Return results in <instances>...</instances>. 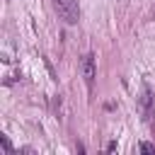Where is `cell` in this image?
Returning a JSON list of instances; mask_svg holds the SVG:
<instances>
[{
    "label": "cell",
    "instance_id": "cell-1",
    "mask_svg": "<svg viewBox=\"0 0 155 155\" xmlns=\"http://www.w3.org/2000/svg\"><path fill=\"white\" fill-rule=\"evenodd\" d=\"M53 10L65 24H78L80 19V5L78 0H53Z\"/></svg>",
    "mask_w": 155,
    "mask_h": 155
},
{
    "label": "cell",
    "instance_id": "cell-2",
    "mask_svg": "<svg viewBox=\"0 0 155 155\" xmlns=\"http://www.w3.org/2000/svg\"><path fill=\"white\" fill-rule=\"evenodd\" d=\"M138 111H140V119L145 124H150L153 116H155V94H153V90L148 85L143 87V92L138 97Z\"/></svg>",
    "mask_w": 155,
    "mask_h": 155
},
{
    "label": "cell",
    "instance_id": "cell-3",
    "mask_svg": "<svg viewBox=\"0 0 155 155\" xmlns=\"http://www.w3.org/2000/svg\"><path fill=\"white\" fill-rule=\"evenodd\" d=\"M80 70H82L85 82L92 85V82H94V75H97V65H94V56H92V53H85V56L80 58Z\"/></svg>",
    "mask_w": 155,
    "mask_h": 155
},
{
    "label": "cell",
    "instance_id": "cell-4",
    "mask_svg": "<svg viewBox=\"0 0 155 155\" xmlns=\"http://www.w3.org/2000/svg\"><path fill=\"white\" fill-rule=\"evenodd\" d=\"M0 143H2V150L10 155L12 153V145H10V140H7V136H0Z\"/></svg>",
    "mask_w": 155,
    "mask_h": 155
},
{
    "label": "cell",
    "instance_id": "cell-5",
    "mask_svg": "<svg viewBox=\"0 0 155 155\" xmlns=\"http://www.w3.org/2000/svg\"><path fill=\"white\" fill-rule=\"evenodd\" d=\"M140 153H155V145L153 143H140Z\"/></svg>",
    "mask_w": 155,
    "mask_h": 155
}]
</instances>
